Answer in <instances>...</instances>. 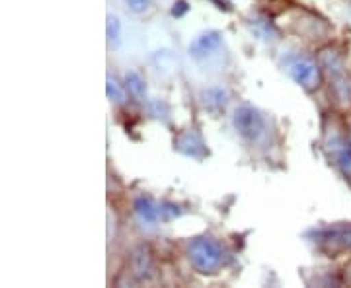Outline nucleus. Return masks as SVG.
<instances>
[{
	"mask_svg": "<svg viewBox=\"0 0 351 288\" xmlns=\"http://www.w3.org/2000/svg\"><path fill=\"white\" fill-rule=\"evenodd\" d=\"M230 127L240 142L258 154H269L276 146V129L269 117L248 101H239L232 105Z\"/></svg>",
	"mask_w": 351,
	"mask_h": 288,
	"instance_id": "obj_1",
	"label": "nucleus"
},
{
	"mask_svg": "<svg viewBox=\"0 0 351 288\" xmlns=\"http://www.w3.org/2000/svg\"><path fill=\"white\" fill-rule=\"evenodd\" d=\"M316 57L322 66L330 107L348 115L351 113V73L348 68L346 53L330 41L326 45L318 47Z\"/></svg>",
	"mask_w": 351,
	"mask_h": 288,
	"instance_id": "obj_2",
	"label": "nucleus"
},
{
	"mask_svg": "<svg viewBox=\"0 0 351 288\" xmlns=\"http://www.w3.org/2000/svg\"><path fill=\"white\" fill-rule=\"evenodd\" d=\"M320 146L330 166L351 185V142L346 125V115L330 107L322 113Z\"/></svg>",
	"mask_w": 351,
	"mask_h": 288,
	"instance_id": "obj_3",
	"label": "nucleus"
},
{
	"mask_svg": "<svg viewBox=\"0 0 351 288\" xmlns=\"http://www.w3.org/2000/svg\"><path fill=\"white\" fill-rule=\"evenodd\" d=\"M277 63L297 86H301L308 94L318 92L324 86V75L316 53L302 49L299 45H287L279 51Z\"/></svg>",
	"mask_w": 351,
	"mask_h": 288,
	"instance_id": "obj_4",
	"label": "nucleus"
},
{
	"mask_svg": "<svg viewBox=\"0 0 351 288\" xmlns=\"http://www.w3.org/2000/svg\"><path fill=\"white\" fill-rule=\"evenodd\" d=\"M184 257L199 275H217L226 259L225 246L209 234H199L184 241Z\"/></svg>",
	"mask_w": 351,
	"mask_h": 288,
	"instance_id": "obj_5",
	"label": "nucleus"
},
{
	"mask_svg": "<svg viewBox=\"0 0 351 288\" xmlns=\"http://www.w3.org/2000/svg\"><path fill=\"white\" fill-rule=\"evenodd\" d=\"M188 55L191 63L201 70H217L223 68L226 61V47L225 39L221 31H201L199 36L189 41Z\"/></svg>",
	"mask_w": 351,
	"mask_h": 288,
	"instance_id": "obj_6",
	"label": "nucleus"
},
{
	"mask_svg": "<svg viewBox=\"0 0 351 288\" xmlns=\"http://www.w3.org/2000/svg\"><path fill=\"white\" fill-rule=\"evenodd\" d=\"M306 239L328 257L351 255V222H332L308 230Z\"/></svg>",
	"mask_w": 351,
	"mask_h": 288,
	"instance_id": "obj_7",
	"label": "nucleus"
},
{
	"mask_svg": "<svg viewBox=\"0 0 351 288\" xmlns=\"http://www.w3.org/2000/svg\"><path fill=\"white\" fill-rule=\"evenodd\" d=\"M133 216H135V220L141 228L152 230L160 222H166V220L178 216V211H174L172 205L158 202L149 195H141L133 200Z\"/></svg>",
	"mask_w": 351,
	"mask_h": 288,
	"instance_id": "obj_8",
	"label": "nucleus"
},
{
	"mask_svg": "<svg viewBox=\"0 0 351 288\" xmlns=\"http://www.w3.org/2000/svg\"><path fill=\"white\" fill-rule=\"evenodd\" d=\"M246 25H248L252 36L258 39V41H262V43L274 45L277 41H281L279 27L265 14L260 12V10L250 12V16L246 18Z\"/></svg>",
	"mask_w": 351,
	"mask_h": 288,
	"instance_id": "obj_9",
	"label": "nucleus"
},
{
	"mask_svg": "<svg viewBox=\"0 0 351 288\" xmlns=\"http://www.w3.org/2000/svg\"><path fill=\"white\" fill-rule=\"evenodd\" d=\"M201 105L209 112H219L230 100V90L226 86H205L199 92Z\"/></svg>",
	"mask_w": 351,
	"mask_h": 288,
	"instance_id": "obj_10",
	"label": "nucleus"
},
{
	"mask_svg": "<svg viewBox=\"0 0 351 288\" xmlns=\"http://www.w3.org/2000/svg\"><path fill=\"white\" fill-rule=\"evenodd\" d=\"M123 20L117 12H112L108 10V16H106V43H108V51L113 53V51L119 49V45L123 43Z\"/></svg>",
	"mask_w": 351,
	"mask_h": 288,
	"instance_id": "obj_11",
	"label": "nucleus"
},
{
	"mask_svg": "<svg viewBox=\"0 0 351 288\" xmlns=\"http://www.w3.org/2000/svg\"><path fill=\"white\" fill-rule=\"evenodd\" d=\"M123 84H125L127 92L131 96V100L135 101H145L147 100V86H145V78L143 75L135 70V68H129L123 75Z\"/></svg>",
	"mask_w": 351,
	"mask_h": 288,
	"instance_id": "obj_12",
	"label": "nucleus"
},
{
	"mask_svg": "<svg viewBox=\"0 0 351 288\" xmlns=\"http://www.w3.org/2000/svg\"><path fill=\"white\" fill-rule=\"evenodd\" d=\"M106 94H108V100L112 101L115 107L125 105L129 98H131L123 80H117L115 76H112V73H108V78H106Z\"/></svg>",
	"mask_w": 351,
	"mask_h": 288,
	"instance_id": "obj_13",
	"label": "nucleus"
},
{
	"mask_svg": "<svg viewBox=\"0 0 351 288\" xmlns=\"http://www.w3.org/2000/svg\"><path fill=\"white\" fill-rule=\"evenodd\" d=\"M152 271V257L149 250L145 248H138L135 253H133V273L138 276V278H147L151 275Z\"/></svg>",
	"mask_w": 351,
	"mask_h": 288,
	"instance_id": "obj_14",
	"label": "nucleus"
},
{
	"mask_svg": "<svg viewBox=\"0 0 351 288\" xmlns=\"http://www.w3.org/2000/svg\"><path fill=\"white\" fill-rule=\"evenodd\" d=\"M119 4L129 16H145L152 8V0H119Z\"/></svg>",
	"mask_w": 351,
	"mask_h": 288,
	"instance_id": "obj_15",
	"label": "nucleus"
},
{
	"mask_svg": "<svg viewBox=\"0 0 351 288\" xmlns=\"http://www.w3.org/2000/svg\"><path fill=\"white\" fill-rule=\"evenodd\" d=\"M346 125H348V135H350V142H351V113L346 115Z\"/></svg>",
	"mask_w": 351,
	"mask_h": 288,
	"instance_id": "obj_16",
	"label": "nucleus"
}]
</instances>
